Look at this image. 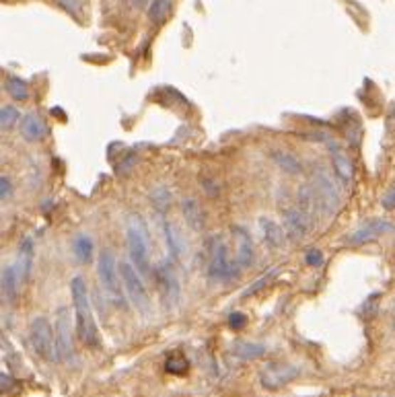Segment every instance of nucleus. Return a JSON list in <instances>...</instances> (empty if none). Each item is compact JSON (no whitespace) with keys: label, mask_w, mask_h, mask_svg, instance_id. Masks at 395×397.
Wrapping results in <instances>:
<instances>
[{"label":"nucleus","mask_w":395,"mask_h":397,"mask_svg":"<svg viewBox=\"0 0 395 397\" xmlns=\"http://www.w3.org/2000/svg\"><path fill=\"white\" fill-rule=\"evenodd\" d=\"M70 292H73V303H75V315H76V334L83 344L87 346H99V329L95 325L93 319V307L89 299V290L85 278L75 276L70 280Z\"/></svg>","instance_id":"obj_1"},{"label":"nucleus","mask_w":395,"mask_h":397,"mask_svg":"<svg viewBox=\"0 0 395 397\" xmlns=\"http://www.w3.org/2000/svg\"><path fill=\"white\" fill-rule=\"evenodd\" d=\"M126 241H128V253H130L132 265L142 274H151V237L147 223L140 214L128 216V228H126Z\"/></svg>","instance_id":"obj_2"},{"label":"nucleus","mask_w":395,"mask_h":397,"mask_svg":"<svg viewBox=\"0 0 395 397\" xmlns=\"http://www.w3.org/2000/svg\"><path fill=\"white\" fill-rule=\"evenodd\" d=\"M97 274H99V282L105 288V292L110 295L113 303L120 305L122 309L126 307V292L122 290V276H117V265H115V255L110 249H103L97 262Z\"/></svg>","instance_id":"obj_3"},{"label":"nucleus","mask_w":395,"mask_h":397,"mask_svg":"<svg viewBox=\"0 0 395 397\" xmlns=\"http://www.w3.org/2000/svg\"><path fill=\"white\" fill-rule=\"evenodd\" d=\"M29 342H31V348L36 350V354H38L39 359L48 360V362L60 360V356H58L56 336L52 334V325H50V322L46 317H36L31 322Z\"/></svg>","instance_id":"obj_4"},{"label":"nucleus","mask_w":395,"mask_h":397,"mask_svg":"<svg viewBox=\"0 0 395 397\" xmlns=\"http://www.w3.org/2000/svg\"><path fill=\"white\" fill-rule=\"evenodd\" d=\"M120 276H122V282L126 286V295L130 299V303L140 311V313H147L151 301H149V292L144 288L142 282V274L132 265V262H122L120 264Z\"/></svg>","instance_id":"obj_5"},{"label":"nucleus","mask_w":395,"mask_h":397,"mask_svg":"<svg viewBox=\"0 0 395 397\" xmlns=\"http://www.w3.org/2000/svg\"><path fill=\"white\" fill-rule=\"evenodd\" d=\"M239 268H241V264H239L237 260H231L226 245L223 241H218V243L214 245V249H212L210 262H208V276H210V280L228 282V280L237 278Z\"/></svg>","instance_id":"obj_6"},{"label":"nucleus","mask_w":395,"mask_h":397,"mask_svg":"<svg viewBox=\"0 0 395 397\" xmlns=\"http://www.w3.org/2000/svg\"><path fill=\"white\" fill-rule=\"evenodd\" d=\"M299 375H301V369L295 366V364H288V362H270V364H265L262 369L260 381H262V385L265 389L276 391V389H280L284 385H288L290 381H295Z\"/></svg>","instance_id":"obj_7"},{"label":"nucleus","mask_w":395,"mask_h":397,"mask_svg":"<svg viewBox=\"0 0 395 397\" xmlns=\"http://www.w3.org/2000/svg\"><path fill=\"white\" fill-rule=\"evenodd\" d=\"M56 346L60 360L75 359V346H73V323L68 309L60 307L56 313Z\"/></svg>","instance_id":"obj_8"},{"label":"nucleus","mask_w":395,"mask_h":397,"mask_svg":"<svg viewBox=\"0 0 395 397\" xmlns=\"http://www.w3.org/2000/svg\"><path fill=\"white\" fill-rule=\"evenodd\" d=\"M313 177H315L313 179V189H315V194L320 198L321 210L325 214H334V210L338 208L339 204V196L334 181H332V177L327 175L325 169H317V173Z\"/></svg>","instance_id":"obj_9"},{"label":"nucleus","mask_w":395,"mask_h":397,"mask_svg":"<svg viewBox=\"0 0 395 397\" xmlns=\"http://www.w3.org/2000/svg\"><path fill=\"white\" fill-rule=\"evenodd\" d=\"M311 228V221L299 208L284 210V231L290 241H301Z\"/></svg>","instance_id":"obj_10"},{"label":"nucleus","mask_w":395,"mask_h":397,"mask_svg":"<svg viewBox=\"0 0 395 397\" xmlns=\"http://www.w3.org/2000/svg\"><path fill=\"white\" fill-rule=\"evenodd\" d=\"M231 235H233L235 245H237V262L241 264V268H249V265H253V260H256V249H253V241H251L249 231L243 227H233L231 228Z\"/></svg>","instance_id":"obj_11"},{"label":"nucleus","mask_w":395,"mask_h":397,"mask_svg":"<svg viewBox=\"0 0 395 397\" xmlns=\"http://www.w3.org/2000/svg\"><path fill=\"white\" fill-rule=\"evenodd\" d=\"M394 231V225L387 223V221H369L367 225L358 228L357 233L350 237V243L352 245H360V243H369L373 241L376 237L385 235V233H391Z\"/></svg>","instance_id":"obj_12"},{"label":"nucleus","mask_w":395,"mask_h":397,"mask_svg":"<svg viewBox=\"0 0 395 397\" xmlns=\"http://www.w3.org/2000/svg\"><path fill=\"white\" fill-rule=\"evenodd\" d=\"M19 280L21 278V272L17 264L15 265H6L4 270H2V299L6 301V303H15V299L19 297Z\"/></svg>","instance_id":"obj_13"},{"label":"nucleus","mask_w":395,"mask_h":397,"mask_svg":"<svg viewBox=\"0 0 395 397\" xmlns=\"http://www.w3.org/2000/svg\"><path fill=\"white\" fill-rule=\"evenodd\" d=\"M157 282L161 286V295H163V299L169 303H175L177 301V297H179V284H177V278H175V274L171 272V268H167L165 264L159 265V270H157Z\"/></svg>","instance_id":"obj_14"},{"label":"nucleus","mask_w":395,"mask_h":397,"mask_svg":"<svg viewBox=\"0 0 395 397\" xmlns=\"http://www.w3.org/2000/svg\"><path fill=\"white\" fill-rule=\"evenodd\" d=\"M181 214H184L186 225H188L191 231H202L204 225H206V216H204V212H202V206H200V202L194 200V198H186V200L181 202Z\"/></svg>","instance_id":"obj_15"},{"label":"nucleus","mask_w":395,"mask_h":397,"mask_svg":"<svg viewBox=\"0 0 395 397\" xmlns=\"http://www.w3.org/2000/svg\"><path fill=\"white\" fill-rule=\"evenodd\" d=\"M260 228H262L263 241L272 249H280L286 245V231L272 218H260Z\"/></svg>","instance_id":"obj_16"},{"label":"nucleus","mask_w":395,"mask_h":397,"mask_svg":"<svg viewBox=\"0 0 395 397\" xmlns=\"http://www.w3.org/2000/svg\"><path fill=\"white\" fill-rule=\"evenodd\" d=\"M21 134H23L27 140H31V142L41 140V138L46 136V124H43L41 115L38 114L27 115V117L23 120V124H21Z\"/></svg>","instance_id":"obj_17"},{"label":"nucleus","mask_w":395,"mask_h":397,"mask_svg":"<svg viewBox=\"0 0 395 397\" xmlns=\"http://www.w3.org/2000/svg\"><path fill=\"white\" fill-rule=\"evenodd\" d=\"M330 151H332L334 169H336V173L339 175V179H342L344 184H350V181H352V175H354V169H352V163H350L348 154L342 152L339 149H336V147H334V149L330 147Z\"/></svg>","instance_id":"obj_18"},{"label":"nucleus","mask_w":395,"mask_h":397,"mask_svg":"<svg viewBox=\"0 0 395 397\" xmlns=\"http://www.w3.org/2000/svg\"><path fill=\"white\" fill-rule=\"evenodd\" d=\"M163 233H165V241H167V249H169L171 258H179L184 253V237L179 235V228L173 223H163Z\"/></svg>","instance_id":"obj_19"},{"label":"nucleus","mask_w":395,"mask_h":397,"mask_svg":"<svg viewBox=\"0 0 395 397\" xmlns=\"http://www.w3.org/2000/svg\"><path fill=\"white\" fill-rule=\"evenodd\" d=\"M272 159H274V163L283 171H286L288 175H299V173H302L301 161H299L295 154H290V152L274 151L272 152Z\"/></svg>","instance_id":"obj_20"},{"label":"nucleus","mask_w":395,"mask_h":397,"mask_svg":"<svg viewBox=\"0 0 395 397\" xmlns=\"http://www.w3.org/2000/svg\"><path fill=\"white\" fill-rule=\"evenodd\" d=\"M171 9H173V0H151L149 19L154 25H163L171 15Z\"/></svg>","instance_id":"obj_21"},{"label":"nucleus","mask_w":395,"mask_h":397,"mask_svg":"<svg viewBox=\"0 0 395 397\" xmlns=\"http://www.w3.org/2000/svg\"><path fill=\"white\" fill-rule=\"evenodd\" d=\"M73 251H75V258L80 264H89L93 260V241H91V237L78 235L75 243H73Z\"/></svg>","instance_id":"obj_22"},{"label":"nucleus","mask_w":395,"mask_h":397,"mask_svg":"<svg viewBox=\"0 0 395 397\" xmlns=\"http://www.w3.org/2000/svg\"><path fill=\"white\" fill-rule=\"evenodd\" d=\"M233 352H235V356H239L241 360H251L263 356L265 348L262 344H256V342H237L233 346Z\"/></svg>","instance_id":"obj_23"},{"label":"nucleus","mask_w":395,"mask_h":397,"mask_svg":"<svg viewBox=\"0 0 395 397\" xmlns=\"http://www.w3.org/2000/svg\"><path fill=\"white\" fill-rule=\"evenodd\" d=\"M31 262H33V245H31L29 239H25L23 245L19 247V262H17L23 280H27L29 274H31Z\"/></svg>","instance_id":"obj_24"},{"label":"nucleus","mask_w":395,"mask_h":397,"mask_svg":"<svg viewBox=\"0 0 395 397\" xmlns=\"http://www.w3.org/2000/svg\"><path fill=\"white\" fill-rule=\"evenodd\" d=\"M4 89H6V93L11 95L13 99H17V101H25L29 97V87H27V83L23 78H19V76H9Z\"/></svg>","instance_id":"obj_25"},{"label":"nucleus","mask_w":395,"mask_h":397,"mask_svg":"<svg viewBox=\"0 0 395 397\" xmlns=\"http://www.w3.org/2000/svg\"><path fill=\"white\" fill-rule=\"evenodd\" d=\"M165 371L171 373V375H186L189 371V360L184 356V354H169L167 360H165Z\"/></svg>","instance_id":"obj_26"},{"label":"nucleus","mask_w":395,"mask_h":397,"mask_svg":"<svg viewBox=\"0 0 395 397\" xmlns=\"http://www.w3.org/2000/svg\"><path fill=\"white\" fill-rule=\"evenodd\" d=\"M19 110L17 107H13V105H4L2 110H0V128L2 130H13L15 128V124L19 122Z\"/></svg>","instance_id":"obj_27"},{"label":"nucleus","mask_w":395,"mask_h":397,"mask_svg":"<svg viewBox=\"0 0 395 397\" xmlns=\"http://www.w3.org/2000/svg\"><path fill=\"white\" fill-rule=\"evenodd\" d=\"M272 276H274V270H272V272H268V274H263L262 278H260V280H256V282L251 284V286H247V288L243 290V299H247L249 295H253L256 290H260V288H262L263 284L268 282V280H272Z\"/></svg>","instance_id":"obj_28"},{"label":"nucleus","mask_w":395,"mask_h":397,"mask_svg":"<svg viewBox=\"0 0 395 397\" xmlns=\"http://www.w3.org/2000/svg\"><path fill=\"white\" fill-rule=\"evenodd\" d=\"M152 202L157 204V208L163 210L167 208L169 206V202H171V196H169V191H165V189H161V191H157V194H152Z\"/></svg>","instance_id":"obj_29"},{"label":"nucleus","mask_w":395,"mask_h":397,"mask_svg":"<svg viewBox=\"0 0 395 397\" xmlns=\"http://www.w3.org/2000/svg\"><path fill=\"white\" fill-rule=\"evenodd\" d=\"M305 260H307V264L311 265V268H320L323 264V253H321L320 249H311V251H307Z\"/></svg>","instance_id":"obj_30"},{"label":"nucleus","mask_w":395,"mask_h":397,"mask_svg":"<svg viewBox=\"0 0 395 397\" xmlns=\"http://www.w3.org/2000/svg\"><path fill=\"white\" fill-rule=\"evenodd\" d=\"M245 323H247V317H245L243 313H239V311H233V313L228 315V325H231L233 329H241Z\"/></svg>","instance_id":"obj_31"},{"label":"nucleus","mask_w":395,"mask_h":397,"mask_svg":"<svg viewBox=\"0 0 395 397\" xmlns=\"http://www.w3.org/2000/svg\"><path fill=\"white\" fill-rule=\"evenodd\" d=\"M11 191H13V188H11L9 177H0V198H2V200H6V198L11 196Z\"/></svg>","instance_id":"obj_32"},{"label":"nucleus","mask_w":395,"mask_h":397,"mask_svg":"<svg viewBox=\"0 0 395 397\" xmlns=\"http://www.w3.org/2000/svg\"><path fill=\"white\" fill-rule=\"evenodd\" d=\"M383 206H385V208H395V189L387 191V194L383 196Z\"/></svg>","instance_id":"obj_33"},{"label":"nucleus","mask_w":395,"mask_h":397,"mask_svg":"<svg viewBox=\"0 0 395 397\" xmlns=\"http://www.w3.org/2000/svg\"><path fill=\"white\" fill-rule=\"evenodd\" d=\"M0 383H2V391H11V389H13V385H15V381L11 379V375H6V373H2Z\"/></svg>","instance_id":"obj_34"},{"label":"nucleus","mask_w":395,"mask_h":397,"mask_svg":"<svg viewBox=\"0 0 395 397\" xmlns=\"http://www.w3.org/2000/svg\"><path fill=\"white\" fill-rule=\"evenodd\" d=\"M124 2H128L130 6H142V4H144L147 0H124Z\"/></svg>","instance_id":"obj_35"}]
</instances>
